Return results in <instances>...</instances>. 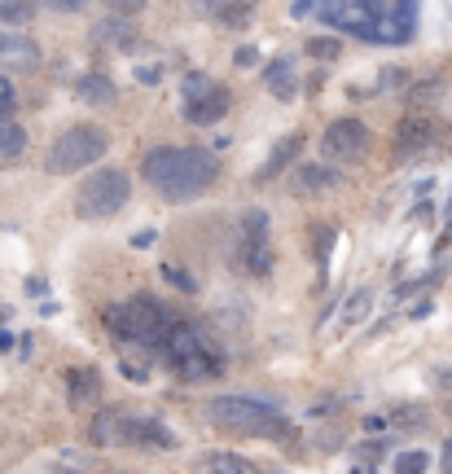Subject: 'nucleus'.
<instances>
[{
  "label": "nucleus",
  "instance_id": "nucleus-1",
  "mask_svg": "<svg viewBox=\"0 0 452 474\" xmlns=\"http://www.w3.org/2000/svg\"><path fill=\"white\" fill-rule=\"evenodd\" d=\"M303 9L360 40H383V44H404L418 32V0H308V5L299 0L294 14Z\"/></svg>",
  "mask_w": 452,
  "mask_h": 474
},
{
  "label": "nucleus",
  "instance_id": "nucleus-2",
  "mask_svg": "<svg viewBox=\"0 0 452 474\" xmlns=\"http://www.w3.org/2000/svg\"><path fill=\"white\" fill-rule=\"evenodd\" d=\"M140 176L167 203H189L220 180V163L207 150H194V145H158L140 159Z\"/></svg>",
  "mask_w": 452,
  "mask_h": 474
},
{
  "label": "nucleus",
  "instance_id": "nucleus-3",
  "mask_svg": "<svg viewBox=\"0 0 452 474\" xmlns=\"http://www.w3.org/2000/svg\"><path fill=\"white\" fill-rule=\"evenodd\" d=\"M158 356L180 382H215V378H224V351L189 321H176Z\"/></svg>",
  "mask_w": 452,
  "mask_h": 474
},
{
  "label": "nucleus",
  "instance_id": "nucleus-4",
  "mask_svg": "<svg viewBox=\"0 0 452 474\" xmlns=\"http://www.w3.org/2000/svg\"><path fill=\"white\" fill-rule=\"evenodd\" d=\"M102 321L119 342H140V347H149V351H163V342H167V334H172V325L180 316H172L158 299L137 295L132 304H110L102 312Z\"/></svg>",
  "mask_w": 452,
  "mask_h": 474
},
{
  "label": "nucleus",
  "instance_id": "nucleus-5",
  "mask_svg": "<svg viewBox=\"0 0 452 474\" xmlns=\"http://www.w3.org/2000/svg\"><path fill=\"white\" fill-rule=\"evenodd\" d=\"M207 422L224 435H285L290 431L281 408L250 400V396H215L207 405Z\"/></svg>",
  "mask_w": 452,
  "mask_h": 474
},
{
  "label": "nucleus",
  "instance_id": "nucleus-6",
  "mask_svg": "<svg viewBox=\"0 0 452 474\" xmlns=\"http://www.w3.org/2000/svg\"><path fill=\"white\" fill-rule=\"evenodd\" d=\"M132 198V176L123 168H97L79 189H75V211L84 220H110Z\"/></svg>",
  "mask_w": 452,
  "mask_h": 474
},
{
  "label": "nucleus",
  "instance_id": "nucleus-7",
  "mask_svg": "<svg viewBox=\"0 0 452 474\" xmlns=\"http://www.w3.org/2000/svg\"><path fill=\"white\" fill-rule=\"evenodd\" d=\"M105 150H110V132L105 128H97V123H75V128H67V132L49 145L44 168L53 171V176H70V171H79V168H93Z\"/></svg>",
  "mask_w": 452,
  "mask_h": 474
},
{
  "label": "nucleus",
  "instance_id": "nucleus-8",
  "mask_svg": "<svg viewBox=\"0 0 452 474\" xmlns=\"http://www.w3.org/2000/svg\"><path fill=\"white\" fill-rule=\"evenodd\" d=\"M114 443H128V448H149V452H167L176 448V435L149 413H123L119 408V435Z\"/></svg>",
  "mask_w": 452,
  "mask_h": 474
},
{
  "label": "nucleus",
  "instance_id": "nucleus-9",
  "mask_svg": "<svg viewBox=\"0 0 452 474\" xmlns=\"http://www.w3.org/2000/svg\"><path fill=\"white\" fill-rule=\"evenodd\" d=\"M242 264L250 277H268V272H273V233H268V215H264V211H246Z\"/></svg>",
  "mask_w": 452,
  "mask_h": 474
},
{
  "label": "nucleus",
  "instance_id": "nucleus-10",
  "mask_svg": "<svg viewBox=\"0 0 452 474\" xmlns=\"http://www.w3.org/2000/svg\"><path fill=\"white\" fill-rule=\"evenodd\" d=\"M365 150H369V128L360 119H334L321 136V154L330 163H356Z\"/></svg>",
  "mask_w": 452,
  "mask_h": 474
},
{
  "label": "nucleus",
  "instance_id": "nucleus-11",
  "mask_svg": "<svg viewBox=\"0 0 452 474\" xmlns=\"http://www.w3.org/2000/svg\"><path fill=\"white\" fill-rule=\"evenodd\" d=\"M439 141V123L430 119V114H409L400 128H395V159L404 163V159H413L421 150H430Z\"/></svg>",
  "mask_w": 452,
  "mask_h": 474
},
{
  "label": "nucleus",
  "instance_id": "nucleus-12",
  "mask_svg": "<svg viewBox=\"0 0 452 474\" xmlns=\"http://www.w3.org/2000/svg\"><path fill=\"white\" fill-rule=\"evenodd\" d=\"M229 105H233V102H229V93L211 84L203 97H194V102L185 105V119H189L194 128H207V123H220V119L229 114Z\"/></svg>",
  "mask_w": 452,
  "mask_h": 474
},
{
  "label": "nucleus",
  "instance_id": "nucleus-13",
  "mask_svg": "<svg viewBox=\"0 0 452 474\" xmlns=\"http://www.w3.org/2000/svg\"><path fill=\"white\" fill-rule=\"evenodd\" d=\"M0 62L14 70H32L40 62V49H35L27 35H0Z\"/></svg>",
  "mask_w": 452,
  "mask_h": 474
},
{
  "label": "nucleus",
  "instance_id": "nucleus-14",
  "mask_svg": "<svg viewBox=\"0 0 452 474\" xmlns=\"http://www.w3.org/2000/svg\"><path fill=\"white\" fill-rule=\"evenodd\" d=\"M67 391H70V405H75V408L93 405V400L102 396V373H93V369H70V373H67Z\"/></svg>",
  "mask_w": 452,
  "mask_h": 474
},
{
  "label": "nucleus",
  "instance_id": "nucleus-15",
  "mask_svg": "<svg viewBox=\"0 0 452 474\" xmlns=\"http://www.w3.org/2000/svg\"><path fill=\"white\" fill-rule=\"evenodd\" d=\"M255 5H259V0H203V9H207L211 18H220L224 27H242Z\"/></svg>",
  "mask_w": 452,
  "mask_h": 474
},
{
  "label": "nucleus",
  "instance_id": "nucleus-16",
  "mask_svg": "<svg viewBox=\"0 0 452 474\" xmlns=\"http://www.w3.org/2000/svg\"><path fill=\"white\" fill-rule=\"evenodd\" d=\"M299 150H303V136H299V132L281 136L277 145H273V154H268V163H264V176H259V180H268V176L285 171L290 163H294V159H299Z\"/></svg>",
  "mask_w": 452,
  "mask_h": 474
},
{
  "label": "nucleus",
  "instance_id": "nucleus-17",
  "mask_svg": "<svg viewBox=\"0 0 452 474\" xmlns=\"http://www.w3.org/2000/svg\"><path fill=\"white\" fill-rule=\"evenodd\" d=\"M334 180H339V176H334L330 168H312V163H303V168L290 176V189H294V194H312V189H330Z\"/></svg>",
  "mask_w": 452,
  "mask_h": 474
},
{
  "label": "nucleus",
  "instance_id": "nucleus-18",
  "mask_svg": "<svg viewBox=\"0 0 452 474\" xmlns=\"http://www.w3.org/2000/svg\"><path fill=\"white\" fill-rule=\"evenodd\" d=\"M198 474H255V470H250V461L238 457V452H211Z\"/></svg>",
  "mask_w": 452,
  "mask_h": 474
},
{
  "label": "nucleus",
  "instance_id": "nucleus-19",
  "mask_svg": "<svg viewBox=\"0 0 452 474\" xmlns=\"http://www.w3.org/2000/svg\"><path fill=\"white\" fill-rule=\"evenodd\" d=\"M268 88H273V97H281V102L294 97V70H290V58H277V62L268 67Z\"/></svg>",
  "mask_w": 452,
  "mask_h": 474
},
{
  "label": "nucleus",
  "instance_id": "nucleus-20",
  "mask_svg": "<svg viewBox=\"0 0 452 474\" xmlns=\"http://www.w3.org/2000/svg\"><path fill=\"white\" fill-rule=\"evenodd\" d=\"M79 97L93 105H110L114 102V84H110L105 75H84V79H79Z\"/></svg>",
  "mask_w": 452,
  "mask_h": 474
},
{
  "label": "nucleus",
  "instance_id": "nucleus-21",
  "mask_svg": "<svg viewBox=\"0 0 452 474\" xmlns=\"http://www.w3.org/2000/svg\"><path fill=\"white\" fill-rule=\"evenodd\" d=\"M114 435H119V408H105L93 422V443L97 448H114Z\"/></svg>",
  "mask_w": 452,
  "mask_h": 474
},
{
  "label": "nucleus",
  "instance_id": "nucleus-22",
  "mask_svg": "<svg viewBox=\"0 0 452 474\" xmlns=\"http://www.w3.org/2000/svg\"><path fill=\"white\" fill-rule=\"evenodd\" d=\"M23 150H27V132L5 119V123H0V159H18Z\"/></svg>",
  "mask_w": 452,
  "mask_h": 474
},
{
  "label": "nucleus",
  "instance_id": "nucleus-23",
  "mask_svg": "<svg viewBox=\"0 0 452 474\" xmlns=\"http://www.w3.org/2000/svg\"><path fill=\"white\" fill-rule=\"evenodd\" d=\"M35 18V5L32 0H0V23L5 27H23Z\"/></svg>",
  "mask_w": 452,
  "mask_h": 474
},
{
  "label": "nucleus",
  "instance_id": "nucleus-24",
  "mask_svg": "<svg viewBox=\"0 0 452 474\" xmlns=\"http://www.w3.org/2000/svg\"><path fill=\"white\" fill-rule=\"evenodd\" d=\"M343 53V40H330V35H312L308 40V58H316V62H334Z\"/></svg>",
  "mask_w": 452,
  "mask_h": 474
},
{
  "label": "nucleus",
  "instance_id": "nucleus-25",
  "mask_svg": "<svg viewBox=\"0 0 452 474\" xmlns=\"http://www.w3.org/2000/svg\"><path fill=\"white\" fill-rule=\"evenodd\" d=\"M426 466H430V457H426L421 448L400 452V457H395V474H426Z\"/></svg>",
  "mask_w": 452,
  "mask_h": 474
},
{
  "label": "nucleus",
  "instance_id": "nucleus-26",
  "mask_svg": "<svg viewBox=\"0 0 452 474\" xmlns=\"http://www.w3.org/2000/svg\"><path fill=\"white\" fill-rule=\"evenodd\" d=\"M444 84L439 79H426V84H413L409 88V105H426V102H435V93H439Z\"/></svg>",
  "mask_w": 452,
  "mask_h": 474
},
{
  "label": "nucleus",
  "instance_id": "nucleus-27",
  "mask_svg": "<svg viewBox=\"0 0 452 474\" xmlns=\"http://www.w3.org/2000/svg\"><path fill=\"white\" fill-rule=\"evenodd\" d=\"M163 281H172L176 290H185V295H194V290H198V281H194L185 269H172V264H163Z\"/></svg>",
  "mask_w": 452,
  "mask_h": 474
},
{
  "label": "nucleus",
  "instance_id": "nucleus-28",
  "mask_svg": "<svg viewBox=\"0 0 452 474\" xmlns=\"http://www.w3.org/2000/svg\"><path fill=\"white\" fill-rule=\"evenodd\" d=\"M207 88H211L207 75H198V70H189V75H185V97H189V102H194V97H203Z\"/></svg>",
  "mask_w": 452,
  "mask_h": 474
},
{
  "label": "nucleus",
  "instance_id": "nucleus-29",
  "mask_svg": "<svg viewBox=\"0 0 452 474\" xmlns=\"http://www.w3.org/2000/svg\"><path fill=\"white\" fill-rule=\"evenodd\" d=\"M369 299H374L369 290H356V295H351V304H348V321H360V316L369 312Z\"/></svg>",
  "mask_w": 452,
  "mask_h": 474
},
{
  "label": "nucleus",
  "instance_id": "nucleus-30",
  "mask_svg": "<svg viewBox=\"0 0 452 474\" xmlns=\"http://www.w3.org/2000/svg\"><path fill=\"white\" fill-rule=\"evenodd\" d=\"M102 35L114 40V44H132V32H128L123 23H102Z\"/></svg>",
  "mask_w": 452,
  "mask_h": 474
},
{
  "label": "nucleus",
  "instance_id": "nucleus-31",
  "mask_svg": "<svg viewBox=\"0 0 452 474\" xmlns=\"http://www.w3.org/2000/svg\"><path fill=\"white\" fill-rule=\"evenodd\" d=\"M105 5H110L119 18H132V14H140V9H145V0H105Z\"/></svg>",
  "mask_w": 452,
  "mask_h": 474
},
{
  "label": "nucleus",
  "instance_id": "nucleus-32",
  "mask_svg": "<svg viewBox=\"0 0 452 474\" xmlns=\"http://www.w3.org/2000/svg\"><path fill=\"white\" fill-rule=\"evenodd\" d=\"M233 62H238V67H255V62H259V53H255V49H238V58H233Z\"/></svg>",
  "mask_w": 452,
  "mask_h": 474
},
{
  "label": "nucleus",
  "instance_id": "nucleus-33",
  "mask_svg": "<svg viewBox=\"0 0 452 474\" xmlns=\"http://www.w3.org/2000/svg\"><path fill=\"white\" fill-rule=\"evenodd\" d=\"M154 237H158V233H154V229H140V233L132 237V242H137L140 251H145V246H154Z\"/></svg>",
  "mask_w": 452,
  "mask_h": 474
},
{
  "label": "nucleus",
  "instance_id": "nucleus-34",
  "mask_svg": "<svg viewBox=\"0 0 452 474\" xmlns=\"http://www.w3.org/2000/svg\"><path fill=\"white\" fill-rule=\"evenodd\" d=\"M9 114H14V97H9V93H0V123H5Z\"/></svg>",
  "mask_w": 452,
  "mask_h": 474
},
{
  "label": "nucleus",
  "instance_id": "nucleus-35",
  "mask_svg": "<svg viewBox=\"0 0 452 474\" xmlns=\"http://www.w3.org/2000/svg\"><path fill=\"white\" fill-rule=\"evenodd\" d=\"M444 474H452V440L444 443Z\"/></svg>",
  "mask_w": 452,
  "mask_h": 474
},
{
  "label": "nucleus",
  "instance_id": "nucleus-36",
  "mask_svg": "<svg viewBox=\"0 0 452 474\" xmlns=\"http://www.w3.org/2000/svg\"><path fill=\"white\" fill-rule=\"evenodd\" d=\"M53 5H62V9H75V5H84V0H53Z\"/></svg>",
  "mask_w": 452,
  "mask_h": 474
},
{
  "label": "nucleus",
  "instance_id": "nucleus-37",
  "mask_svg": "<svg viewBox=\"0 0 452 474\" xmlns=\"http://www.w3.org/2000/svg\"><path fill=\"white\" fill-rule=\"evenodd\" d=\"M9 342H14L9 334H0V351H9Z\"/></svg>",
  "mask_w": 452,
  "mask_h": 474
}]
</instances>
